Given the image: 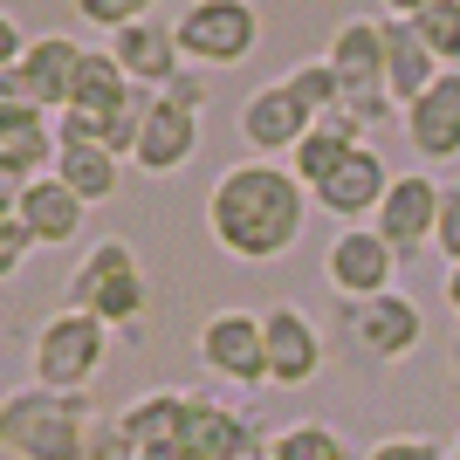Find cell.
Wrapping results in <instances>:
<instances>
[{"instance_id": "obj_34", "label": "cell", "mask_w": 460, "mask_h": 460, "mask_svg": "<svg viewBox=\"0 0 460 460\" xmlns=\"http://www.w3.org/2000/svg\"><path fill=\"white\" fill-rule=\"evenodd\" d=\"M433 0H385V21H412V14H426Z\"/></svg>"}, {"instance_id": "obj_20", "label": "cell", "mask_w": 460, "mask_h": 460, "mask_svg": "<svg viewBox=\"0 0 460 460\" xmlns=\"http://www.w3.org/2000/svg\"><path fill=\"white\" fill-rule=\"evenodd\" d=\"M7 207H14L21 220H28V234H35L41 248H62V241H76V234H83V213H90V207H83V199H76L69 186H62L56 172L28 179V186H21L14 199H7Z\"/></svg>"}, {"instance_id": "obj_1", "label": "cell", "mask_w": 460, "mask_h": 460, "mask_svg": "<svg viewBox=\"0 0 460 460\" xmlns=\"http://www.w3.org/2000/svg\"><path fill=\"white\" fill-rule=\"evenodd\" d=\"M309 227V186L288 165L248 158L213 179L207 192V234L234 261H282Z\"/></svg>"}, {"instance_id": "obj_25", "label": "cell", "mask_w": 460, "mask_h": 460, "mask_svg": "<svg viewBox=\"0 0 460 460\" xmlns=\"http://www.w3.org/2000/svg\"><path fill=\"white\" fill-rule=\"evenodd\" d=\"M358 145H365V137H344V131H330V124H316V131L303 137V145H296V158H288V172L303 179L309 192L323 186L330 172H337V165H344L350 152H358Z\"/></svg>"}, {"instance_id": "obj_13", "label": "cell", "mask_w": 460, "mask_h": 460, "mask_svg": "<svg viewBox=\"0 0 460 460\" xmlns=\"http://www.w3.org/2000/svg\"><path fill=\"white\" fill-rule=\"evenodd\" d=\"M76 69H83V49L69 35H35L14 69H0V90H21L28 103H41L49 117H62L69 111V90H76Z\"/></svg>"}, {"instance_id": "obj_17", "label": "cell", "mask_w": 460, "mask_h": 460, "mask_svg": "<svg viewBox=\"0 0 460 460\" xmlns=\"http://www.w3.org/2000/svg\"><path fill=\"white\" fill-rule=\"evenodd\" d=\"M111 56L124 62V76H131V83H137L145 96L172 90V83L186 76V56H179V28H165L158 14L131 21L124 35H111Z\"/></svg>"}, {"instance_id": "obj_11", "label": "cell", "mask_w": 460, "mask_h": 460, "mask_svg": "<svg viewBox=\"0 0 460 460\" xmlns=\"http://www.w3.org/2000/svg\"><path fill=\"white\" fill-rule=\"evenodd\" d=\"M323 282L344 296V303H365V296H392L399 282V248L385 241L378 227H337L323 254Z\"/></svg>"}, {"instance_id": "obj_36", "label": "cell", "mask_w": 460, "mask_h": 460, "mask_svg": "<svg viewBox=\"0 0 460 460\" xmlns=\"http://www.w3.org/2000/svg\"><path fill=\"white\" fill-rule=\"evenodd\" d=\"M137 460H186V447H165V454H137Z\"/></svg>"}, {"instance_id": "obj_14", "label": "cell", "mask_w": 460, "mask_h": 460, "mask_svg": "<svg viewBox=\"0 0 460 460\" xmlns=\"http://www.w3.org/2000/svg\"><path fill=\"white\" fill-rule=\"evenodd\" d=\"M440 199H447V186L440 179H426V172H399L392 179V192H385V207H378V220L371 227L399 248V261H412V254L440 234Z\"/></svg>"}, {"instance_id": "obj_6", "label": "cell", "mask_w": 460, "mask_h": 460, "mask_svg": "<svg viewBox=\"0 0 460 460\" xmlns=\"http://www.w3.org/2000/svg\"><path fill=\"white\" fill-rule=\"evenodd\" d=\"M179 28V56L199 62V69H234L261 49V7L254 0H192Z\"/></svg>"}, {"instance_id": "obj_32", "label": "cell", "mask_w": 460, "mask_h": 460, "mask_svg": "<svg viewBox=\"0 0 460 460\" xmlns=\"http://www.w3.org/2000/svg\"><path fill=\"white\" fill-rule=\"evenodd\" d=\"M90 460H137V447H131V433H124L117 420H103L96 440H90Z\"/></svg>"}, {"instance_id": "obj_28", "label": "cell", "mask_w": 460, "mask_h": 460, "mask_svg": "<svg viewBox=\"0 0 460 460\" xmlns=\"http://www.w3.org/2000/svg\"><path fill=\"white\" fill-rule=\"evenodd\" d=\"M412 35L440 56V69H460V0H433L426 14H412Z\"/></svg>"}, {"instance_id": "obj_24", "label": "cell", "mask_w": 460, "mask_h": 460, "mask_svg": "<svg viewBox=\"0 0 460 460\" xmlns=\"http://www.w3.org/2000/svg\"><path fill=\"white\" fill-rule=\"evenodd\" d=\"M56 179L69 192H76L83 207H103L117 186H124V158H111L103 145H62V158H56Z\"/></svg>"}, {"instance_id": "obj_16", "label": "cell", "mask_w": 460, "mask_h": 460, "mask_svg": "<svg viewBox=\"0 0 460 460\" xmlns=\"http://www.w3.org/2000/svg\"><path fill=\"white\" fill-rule=\"evenodd\" d=\"M385 192H392V165H385V152H378V145H358V152H350L344 165L323 179V186L309 192V199H316V213H330V220L358 227V213H371V220H378Z\"/></svg>"}, {"instance_id": "obj_18", "label": "cell", "mask_w": 460, "mask_h": 460, "mask_svg": "<svg viewBox=\"0 0 460 460\" xmlns=\"http://www.w3.org/2000/svg\"><path fill=\"white\" fill-rule=\"evenodd\" d=\"M186 460H269V440L254 433L248 412H234V405H220V399H192Z\"/></svg>"}, {"instance_id": "obj_8", "label": "cell", "mask_w": 460, "mask_h": 460, "mask_svg": "<svg viewBox=\"0 0 460 460\" xmlns=\"http://www.w3.org/2000/svg\"><path fill=\"white\" fill-rule=\"evenodd\" d=\"M56 158H62L56 117L41 111V103H28L21 90H0V186H7V199L28 179L56 172Z\"/></svg>"}, {"instance_id": "obj_31", "label": "cell", "mask_w": 460, "mask_h": 460, "mask_svg": "<svg viewBox=\"0 0 460 460\" xmlns=\"http://www.w3.org/2000/svg\"><path fill=\"white\" fill-rule=\"evenodd\" d=\"M433 248L447 254V269H460V179L447 186V199H440V234H433Z\"/></svg>"}, {"instance_id": "obj_3", "label": "cell", "mask_w": 460, "mask_h": 460, "mask_svg": "<svg viewBox=\"0 0 460 460\" xmlns=\"http://www.w3.org/2000/svg\"><path fill=\"white\" fill-rule=\"evenodd\" d=\"M62 303H69V309H90L96 323H111V330L145 323L152 288H145V269H137V248L124 241V234H103V241L76 261V275H69V296H62Z\"/></svg>"}, {"instance_id": "obj_12", "label": "cell", "mask_w": 460, "mask_h": 460, "mask_svg": "<svg viewBox=\"0 0 460 460\" xmlns=\"http://www.w3.org/2000/svg\"><path fill=\"white\" fill-rule=\"evenodd\" d=\"M261 337H269V385L296 392V385L323 378V330L303 303H269L261 309Z\"/></svg>"}, {"instance_id": "obj_29", "label": "cell", "mask_w": 460, "mask_h": 460, "mask_svg": "<svg viewBox=\"0 0 460 460\" xmlns=\"http://www.w3.org/2000/svg\"><path fill=\"white\" fill-rule=\"evenodd\" d=\"M158 0H76V14L90 21V28H111V35H124L131 21H145Z\"/></svg>"}, {"instance_id": "obj_30", "label": "cell", "mask_w": 460, "mask_h": 460, "mask_svg": "<svg viewBox=\"0 0 460 460\" xmlns=\"http://www.w3.org/2000/svg\"><path fill=\"white\" fill-rule=\"evenodd\" d=\"M28 248H41L35 234H28V220H21L14 207L0 213V275H21V261H28Z\"/></svg>"}, {"instance_id": "obj_22", "label": "cell", "mask_w": 460, "mask_h": 460, "mask_svg": "<svg viewBox=\"0 0 460 460\" xmlns=\"http://www.w3.org/2000/svg\"><path fill=\"white\" fill-rule=\"evenodd\" d=\"M137 83L124 76V62L111 49H83V69H76V90H69V111H90V117H117L124 103H137Z\"/></svg>"}, {"instance_id": "obj_21", "label": "cell", "mask_w": 460, "mask_h": 460, "mask_svg": "<svg viewBox=\"0 0 460 460\" xmlns=\"http://www.w3.org/2000/svg\"><path fill=\"white\" fill-rule=\"evenodd\" d=\"M117 426L131 433L137 454H165V447H186V426H192V399L186 392H145L117 412Z\"/></svg>"}, {"instance_id": "obj_4", "label": "cell", "mask_w": 460, "mask_h": 460, "mask_svg": "<svg viewBox=\"0 0 460 460\" xmlns=\"http://www.w3.org/2000/svg\"><path fill=\"white\" fill-rule=\"evenodd\" d=\"M323 62L337 69V90H344V103L365 124H385V117L399 111L392 103V35H385V21H344L330 35Z\"/></svg>"}, {"instance_id": "obj_2", "label": "cell", "mask_w": 460, "mask_h": 460, "mask_svg": "<svg viewBox=\"0 0 460 460\" xmlns=\"http://www.w3.org/2000/svg\"><path fill=\"white\" fill-rule=\"evenodd\" d=\"M90 392H56V385H21L0 405V447L14 460H90L96 440Z\"/></svg>"}, {"instance_id": "obj_5", "label": "cell", "mask_w": 460, "mask_h": 460, "mask_svg": "<svg viewBox=\"0 0 460 460\" xmlns=\"http://www.w3.org/2000/svg\"><path fill=\"white\" fill-rule=\"evenodd\" d=\"M111 358V323H96L90 309L62 303L56 316H41L35 330V385H56V392H90V378Z\"/></svg>"}, {"instance_id": "obj_37", "label": "cell", "mask_w": 460, "mask_h": 460, "mask_svg": "<svg viewBox=\"0 0 460 460\" xmlns=\"http://www.w3.org/2000/svg\"><path fill=\"white\" fill-rule=\"evenodd\" d=\"M447 358H454V385H460V330H454V350H447Z\"/></svg>"}, {"instance_id": "obj_9", "label": "cell", "mask_w": 460, "mask_h": 460, "mask_svg": "<svg viewBox=\"0 0 460 460\" xmlns=\"http://www.w3.org/2000/svg\"><path fill=\"white\" fill-rule=\"evenodd\" d=\"M426 316L412 296H365V303H344V344L350 358H371V365H399L405 350H420Z\"/></svg>"}, {"instance_id": "obj_7", "label": "cell", "mask_w": 460, "mask_h": 460, "mask_svg": "<svg viewBox=\"0 0 460 460\" xmlns=\"http://www.w3.org/2000/svg\"><path fill=\"white\" fill-rule=\"evenodd\" d=\"M199 111H207V83L199 76H179L172 90H158L152 111H145V137H137V152H131L137 172H152V179L179 172L199 152Z\"/></svg>"}, {"instance_id": "obj_33", "label": "cell", "mask_w": 460, "mask_h": 460, "mask_svg": "<svg viewBox=\"0 0 460 460\" xmlns=\"http://www.w3.org/2000/svg\"><path fill=\"white\" fill-rule=\"evenodd\" d=\"M365 460H447V454H440L433 440H420V433H412V440H378Z\"/></svg>"}, {"instance_id": "obj_15", "label": "cell", "mask_w": 460, "mask_h": 460, "mask_svg": "<svg viewBox=\"0 0 460 460\" xmlns=\"http://www.w3.org/2000/svg\"><path fill=\"white\" fill-rule=\"evenodd\" d=\"M234 131H241V145L248 152H261V158H282V152H296L309 131H316V117L288 96V83L275 76V83H261V90L241 103V117H234Z\"/></svg>"}, {"instance_id": "obj_23", "label": "cell", "mask_w": 460, "mask_h": 460, "mask_svg": "<svg viewBox=\"0 0 460 460\" xmlns=\"http://www.w3.org/2000/svg\"><path fill=\"white\" fill-rule=\"evenodd\" d=\"M385 35H392V103H399V117H405L447 69H440V56L412 35V21H385Z\"/></svg>"}, {"instance_id": "obj_27", "label": "cell", "mask_w": 460, "mask_h": 460, "mask_svg": "<svg viewBox=\"0 0 460 460\" xmlns=\"http://www.w3.org/2000/svg\"><path fill=\"white\" fill-rule=\"evenodd\" d=\"M282 83H288V96H296V103H303L316 124H323V117L344 103V90H337V69H330V62H296Z\"/></svg>"}, {"instance_id": "obj_19", "label": "cell", "mask_w": 460, "mask_h": 460, "mask_svg": "<svg viewBox=\"0 0 460 460\" xmlns=\"http://www.w3.org/2000/svg\"><path fill=\"white\" fill-rule=\"evenodd\" d=\"M399 124H405V137H412V152H420V158H433V165L460 158V69H447Z\"/></svg>"}, {"instance_id": "obj_10", "label": "cell", "mask_w": 460, "mask_h": 460, "mask_svg": "<svg viewBox=\"0 0 460 460\" xmlns=\"http://www.w3.org/2000/svg\"><path fill=\"white\" fill-rule=\"evenodd\" d=\"M199 365L227 385H269L261 309H213L207 323H199Z\"/></svg>"}, {"instance_id": "obj_38", "label": "cell", "mask_w": 460, "mask_h": 460, "mask_svg": "<svg viewBox=\"0 0 460 460\" xmlns=\"http://www.w3.org/2000/svg\"><path fill=\"white\" fill-rule=\"evenodd\" d=\"M447 460H460V433H454V447H447Z\"/></svg>"}, {"instance_id": "obj_35", "label": "cell", "mask_w": 460, "mask_h": 460, "mask_svg": "<svg viewBox=\"0 0 460 460\" xmlns=\"http://www.w3.org/2000/svg\"><path fill=\"white\" fill-rule=\"evenodd\" d=\"M440 296H447V309L460 316V269H447V282H440Z\"/></svg>"}, {"instance_id": "obj_26", "label": "cell", "mask_w": 460, "mask_h": 460, "mask_svg": "<svg viewBox=\"0 0 460 460\" xmlns=\"http://www.w3.org/2000/svg\"><path fill=\"white\" fill-rule=\"evenodd\" d=\"M269 460H350V447H344V433H337V426L296 420V426H282V433L269 440Z\"/></svg>"}]
</instances>
